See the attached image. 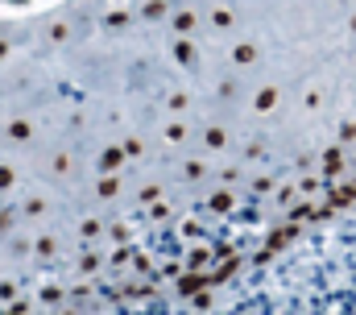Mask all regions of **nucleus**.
<instances>
[{"instance_id":"f257e3e1","label":"nucleus","mask_w":356,"mask_h":315,"mask_svg":"<svg viewBox=\"0 0 356 315\" xmlns=\"http://www.w3.org/2000/svg\"><path fill=\"white\" fill-rule=\"evenodd\" d=\"M54 67L21 249L42 303L199 295L356 199V0H8Z\"/></svg>"}]
</instances>
